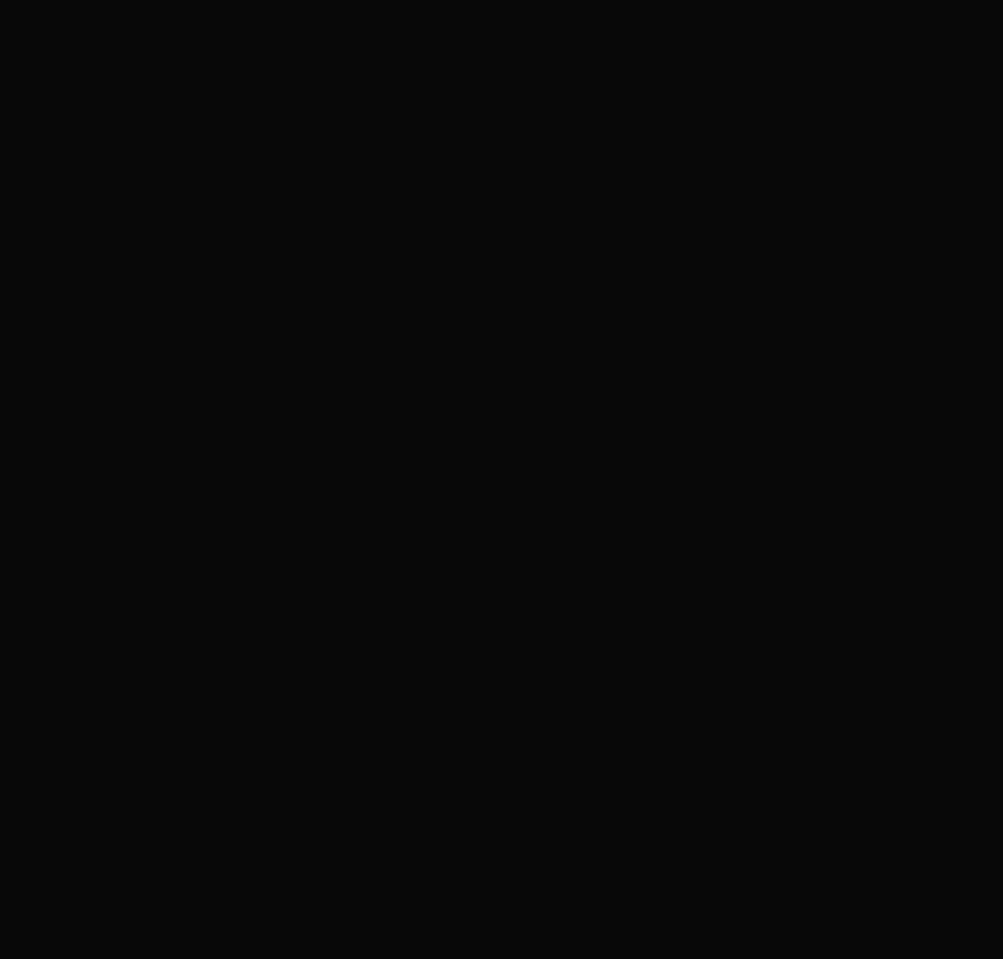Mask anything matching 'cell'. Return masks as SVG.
Instances as JSON below:
<instances>
[]
</instances>
